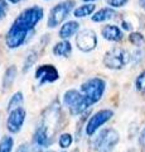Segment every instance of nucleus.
Wrapping results in <instances>:
<instances>
[{
	"instance_id": "obj_1",
	"label": "nucleus",
	"mask_w": 145,
	"mask_h": 152,
	"mask_svg": "<svg viewBox=\"0 0 145 152\" xmlns=\"http://www.w3.org/2000/svg\"><path fill=\"white\" fill-rule=\"evenodd\" d=\"M42 18H43V9L39 7H32L23 10L12 26L19 31L29 33L33 31V28L38 24Z\"/></svg>"
},
{
	"instance_id": "obj_2",
	"label": "nucleus",
	"mask_w": 145,
	"mask_h": 152,
	"mask_svg": "<svg viewBox=\"0 0 145 152\" xmlns=\"http://www.w3.org/2000/svg\"><path fill=\"white\" fill-rule=\"evenodd\" d=\"M63 104L64 107H67L69 109L72 115H79V114L86 112L92 105V102L87 96H85L82 93L72 89V90H67L64 93Z\"/></svg>"
},
{
	"instance_id": "obj_3",
	"label": "nucleus",
	"mask_w": 145,
	"mask_h": 152,
	"mask_svg": "<svg viewBox=\"0 0 145 152\" xmlns=\"http://www.w3.org/2000/svg\"><path fill=\"white\" fill-rule=\"evenodd\" d=\"M119 140L120 136L118 132L112 128H106L102 129L93 141V148L96 150V152H111L118 145Z\"/></svg>"
},
{
	"instance_id": "obj_4",
	"label": "nucleus",
	"mask_w": 145,
	"mask_h": 152,
	"mask_svg": "<svg viewBox=\"0 0 145 152\" xmlns=\"http://www.w3.org/2000/svg\"><path fill=\"white\" fill-rule=\"evenodd\" d=\"M106 89V83L100 77H93L81 85V93L87 96L92 104H95L102 98Z\"/></svg>"
},
{
	"instance_id": "obj_5",
	"label": "nucleus",
	"mask_w": 145,
	"mask_h": 152,
	"mask_svg": "<svg viewBox=\"0 0 145 152\" xmlns=\"http://www.w3.org/2000/svg\"><path fill=\"white\" fill-rule=\"evenodd\" d=\"M131 56L126 50L119 48V47H115V48L110 50L104 57V65L106 67L112 69V70H120L123 69L125 65L129 64Z\"/></svg>"
},
{
	"instance_id": "obj_6",
	"label": "nucleus",
	"mask_w": 145,
	"mask_h": 152,
	"mask_svg": "<svg viewBox=\"0 0 145 152\" xmlns=\"http://www.w3.org/2000/svg\"><path fill=\"white\" fill-rule=\"evenodd\" d=\"M73 5H74L73 0H66V1H62V3L57 4L56 7H53L49 13L47 26L49 28H54V27L59 26L61 23L67 18L68 14L71 13V10L73 9Z\"/></svg>"
},
{
	"instance_id": "obj_7",
	"label": "nucleus",
	"mask_w": 145,
	"mask_h": 152,
	"mask_svg": "<svg viewBox=\"0 0 145 152\" xmlns=\"http://www.w3.org/2000/svg\"><path fill=\"white\" fill-rule=\"evenodd\" d=\"M112 115H114V113L110 109H102V110L95 113L86 124V133L88 136H92L101 126H104L106 122H109Z\"/></svg>"
},
{
	"instance_id": "obj_8",
	"label": "nucleus",
	"mask_w": 145,
	"mask_h": 152,
	"mask_svg": "<svg viewBox=\"0 0 145 152\" xmlns=\"http://www.w3.org/2000/svg\"><path fill=\"white\" fill-rule=\"evenodd\" d=\"M76 45L79 51L90 52L96 48L97 46V36L92 29H83L76 37Z\"/></svg>"
},
{
	"instance_id": "obj_9",
	"label": "nucleus",
	"mask_w": 145,
	"mask_h": 152,
	"mask_svg": "<svg viewBox=\"0 0 145 152\" xmlns=\"http://www.w3.org/2000/svg\"><path fill=\"white\" fill-rule=\"evenodd\" d=\"M25 121V110L22 107L15 108L9 112V117L6 119V128L9 132L18 133L22 129V126Z\"/></svg>"
},
{
	"instance_id": "obj_10",
	"label": "nucleus",
	"mask_w": 145,
	"mask_h": 152,
	"mask_svg": "<svg viewBox=\"0 0 145 152\" xmlns=\"http://www.w3.org/2000/svg\"><path fill=\"white\" fill-rule=\"evenodd\" d=\"M35 79L39 80V84L54 83L59 79V74L53 65H42L35 70Z\"/></svg>"
},
{
	"instance_id": "obj_11",
	"label": "nucleus",
	"mask_w": 145,
	"mask_h": 152,
	"mask_svg": "<svg viewBox=\"0 0 145 152\" xmlns=\"http://www.w3.org/2000/svg\"><path fill=\"white\" fill-rule=\"evenodd\" d=\"M27 34L28 33L19 31L18 28L12 26L6 34V46L9 48H18V47H20L25 42Z\"/></svg>"
},
{
	"instance_id": "obj_12",
	"label": "nucleus",
	"mask_w": 145,
	"mask_h": 152,
	"mask_svg": "<svg viewBox=\"0 0 145 152\" xmlns=\"http://www.w3.org/2000/svg\"><path fill=\"white\" fill-rule=\"evenodd\" d=\"M48 145V133H47V127L42 126L37 128L33 137V152H40L42 150Z\"/></svg>"
},
{
	"instance_id": "obj_13",
	"label": "nucleus",
	"mask_w": 145,
	"mask_h": 152,
	"mask_svg": "<svg viewBox=\"0 0 145 152\" xmlns=\"http://www.w3.org/2000/svg\"><path fill=\"white\" fill-rule=\"evenodd\" d=\"M102 37L107 41L112 42H119L123 39V33H121L120 28L116 26H105L102 28Z\"/></svg>"
},
{
	"instance_id": "obj_14",
	"label": "nucleus",
	"mask_w": 145,
	"mask_h": 152,
	"mask_svg": "<svg viewBox=\"0 0 145 152\" xmlns=\"http://www.w3.org/2000/svg\"><path fill=\"white\" fill-rule=\"evenodd\" d=\"M78 28H79V24L77 22L69 20L67 23H64L62 26V28L59 29V37L62 38V39H67V38L72 37L74 33L78 31Z\"/></svg>"
},
{
	"instance_id": "obj_15",
	"label": "nucleus",
	"mask_w": 145,
	"mask_h": 152,
	"mask_svg": "<svg viewBox=\"0 0 145 152\" xmlns=\"http://www.w3.org/2000/svg\"><path fill=\"white\" fill-rule=\"evenodd\" d=\"M72 52V46L68 41H62L58 42L57 45L53 47V53L56 56H62V57H68Z\"/></svg>"
},
{
	"instance_id": "obj_16",
	"label": "nucleus",
	"mask_w": 145,
	"mask_h": 152,
	"mask_svg": "<svg viewBox=\"0 0 145 152\" xmlns=\"http://www.w3.org/2000/svg\"><path fill=\"white\" fill-rule=\"evenodd\" d=\"M116 15L115 10H112L111 8H104V9H100L96 14L92 15V20L93 22H105V20H109V19H112Z\"/></svg>"
},
{
	"instance_id": "obj_17",
	"label": "nucleus",
	"mask_w": 145,
	"mask_h": 152,
	"mask_svg": "<svg viewBox=\"0 0 145 152\" xmlns=\"http://www.w3.org/2000/svg\"><path fill=\"white\" fill-rule=\"evenodd\" d=\"M93 10H95V4H91V3L83 4V5L78 7L77 9H74L73 15L76 18H85L87 15H91Z\"/></svg>"
},
{
	"instance_id": "obj_18",
	"label": "nucleus",
	"mask_w": 145,
	"mask_h": 152,
	"mask_svg": "<svg viewBox=\"0 0 145 152\" xmlns=\"http://www.w3.org/2000/svg\"><path fill=\"white\" fill-rule=\"evenodd\" d=\"M15 76H17V69L15 66H10L4 74V79H3V86L4 89H9L13 85L14 80H15Z\"/></svg>"
},
{
	"instance_id": "obj_19",
	"label": "nucleus",
	"mask_w": 145,
	"mask_h": 152,
	"mask_svg": "<svg viewBox=\"0 0 145 152\" xmlns=\"http://www.w3.org/2000/svg\"><path fill=\"white\" fill-rule=\"evenodd\" d=\"M22 104H23V94L20 93V91H18V93H15L12 96V99L9 100V103H8V110L10 112V110H13V109H15V108H19V107H22Z\"/></svg>"
},
{
	"instance_id": "obj_20",
	"label": "nucleus",
	"mask_w": 145,
	"mask_h": 152,
	"mask_svg": "<svg viewBox=\"0 0 145 152\" xmlns=\"http://www.w3.org/2000/svg\"><path fill=\"white\" fill-rule=\"evenodd\" d=\"M14 141L12 137H3V140L0 141V152H12Z\"/></svg>"
},
{
	"instance_id": "obj_21",
	"label": "nucleus",
	"mask_w": 145,
	"mask_h": 152,
	"mask_svg": "<svg viewBox=\"0 0 145 152\" xmlns=\"http://www.w3.org/2000/svg\"><path fill=\"white\" fill-rule=\"evenodd\" d=\"M72 142H73V138L69 133H63V134H61L59 140H58L61 148H67V147H69L72 145Z\"/></svg>"
},
{
	"instance_id": "obj_22",
	"label": "nucleus",
	"mask_w": 145,
	"mask_h": 152,
	"mask_svg": "<svg viewBox=\"0 0 145 152\" xmlns=\"http://www.w3.org/2000/svg\"><path fill=\"white\" fill-rule=\"evenodd\" d=\"M129 41L131 42L134 46H136V47L143 46L144 42H145L143 34H140V33H131V34L129 36Z\"/></svg>"
},
{
	"instance_id": "obj_23",
	"label": "nucleus",
	"mask_w": 145,
	"mask_h": 152,
	"mask_svg": "<svg viewBox=\"0 0 145 152\" xmlns=\"http://www.w3.org/2000/svg\"><path fill=\"white\" fill-rule=\"evenodd\" d=\"M35 60H37V56H35L34 52H29V53L27 55L25 61H24V67H23V71L25 72L27 70H29L32 66H33V64L35 62Z\"/></svg>"
},
{
	"instance_id": "obj_24",
	"label": "nucleus",
	"mask_w": 145,
	"mask_h": 152,
	"mask_svg": "<svg viewBox=\"0 0 145 152\" xmlns=\"http://www.w3.org/2000/svg\"><path fill=\"white\" fill-rule=\"evenodd\" d=\"M135 84H136V89L139 90V91L145 93V71H143V72L138 76L136 83Z\"/></svg>"
},
{
	"instance_id": "obj_25",
	"label": "nucleus",
	"mask_w": 145,
	"mask_h": 152,
	"mask_svg": "<svg viewBox=\"0 0 145 152\" xmlns=\"http://www.w3.org/2000/svg\"><path fill=\"white\" fill-rule=\"evenodd\" d=\"M129 0H107V4L112 8H120V7H124Z\"/></svg>"
},
{
	"instance_id": "obj_26",
	"label": "nucleus",
	"mask_w": 145,
	"mask_h": 152,
	"mask_svg": "<svg viewBox=\"0 0 145 152\" xmlns=\"http://www.w3.org/2000/svg\"><path fill=\"white\" fill-rule=\"evenodd\" d=\"M144 51H141V50H139V51H136V52H134L133 53V56H131V58H133V61H134V64H138V62H140L143 58H144Z\"/></svg>"
},
{
	"instance_id": "obj_27",
	"label": "nucleus",
	"mask_w": 145,
	"mask_h": 152,
	"mask_svg": "<svg viewBox=\"0 0 145 152\" xmlns=\"http://www.w3.org/2000/svg\"><path fill=\"white\" fill-rule=\"evenodd\" d=\"M6 8H8V4H6L5 0H0V17L4 15V13H5Z\"/></svg>"
},
{
	"instance_id": "obj_28",
	"label": "nucleus",
	"mask_w": 145,
	"mask_h": 152,
	"mask_svg": "<svg viewBox=\"0 0 145 152\" xmlns=\"http://www.w3.org/2000/svg\"><path fill=\"white\" fill-rule=\"evenodd\" d=\"M29 145L28 143H22L19 147H18V150H17V152H29Z\"/></svg>"
},
{
	"instance_id": "obj_29",
	"label": "nucleus",
	"mask_w": 145,
	"mask_h": 152,
	"mask_svg": "<svg viewBox=\"0 0 145 152\" xmlns=\"http://www.w3.org/2000/svg\"><path fill=\"white\" fill-rule=\"evenodd\" d=\"M139 143L143 147H145V128L141 131V133H140V137H139Z\"/></svg>"
},
{
	"instance_id": "obj_30",
	"label": "nucleus",
	"mask_w": 145,
	"mask_h": 152,
	"mask_svg": "<svg viewBox=\"0 0 145 152\" xmlns=\"http://www.w3.org/2000/svg\"><path fill=\"white\" fill-rule=\"evenodd\" d=\"M123 28H124V29H126V31H130V29H131V26L124 20V22H123Z\"/></svg>"
},
{
	"instance_id": "obj_31",
	"label": "nucleus",
	"mask_w": 145,
	"mask_h": 152,
	"mask_svg": "<svg viewBox=\"0 0 145 152\" xmlns=\"http://www.w3.org/2000/svg\"><path fill=\"white\" fill-rule=\"evenodd\" d=\"M139 4L143 9H145V0H139Z\"/></svg>"
},
{
	"instance_id": "obj_32",
	"label": "nucleus",
	"mask_w": 145,
	"mask_h": 152,
	"mask_svg": "<svg viewBox=\"0 0 145 152\" xmlns=\"http://www.w3.org/2000/svg\"><path fill=\"white\" fill-rule=\"evenodd\" d=\"M8 1H10V3H14V4H17V3L22 1V0H8Z\"/></svg>"
},
{
	"instance_id": "obj_33",
	"label": "nucleus",
	"mask_w": 145,
	"mask_h": 152,
	"mask_svg": "<svg viewBox=\"0 0 145 152\" xmlns=\"http://www.w3.org/2000/svg\"><path fill=\"white\" fill-rule=\"evenodd\" d=\"M83 1H86V3H91V1H95V0H83Z\"/></svg>"
},
{
	"instance_id": "obj_34",
	"label": "nucleus",
	"mask_w": 145,
	"mask_h": 152,
	"mask_svg": "<svg viewBox=\"0 0 145 152\" xmlns=\"http://www.w3.org/2000/svg\"><path fill=\"white\" fill-rule=\"evenodd\" d=\"M48 152H54V151H48Z\"/></svg>"
}]
</instances>
